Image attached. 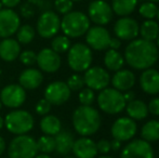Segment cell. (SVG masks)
Returning <instances> with one entry per match:
<instances>
[{"label": "cell", "instance_id": "1", "mask_svg": "<svg viewBox=\"0 0 159 158\" xmlns=\"http://www.w3.org/2000/svg\"><path fill=\"white\" fill-rule=\"evenodd\" d=\"M125 62L132 68L144 70L155 65L159 57V50L153 41L142 38L133 39L125 49Z\"/></svg>", "mask_w": 159, "mask_h": 158}, {"label": "cell", "instance_id": "2", "mask_svg": "<svg viewBox=\"0 0 159 158\" xmlns=\"http://www.w3.org/2000/svg\"><path fill=\"white\" fill-rule=\"evenodd\" d=\"M75 131L81 137H90L98 131L102 124L101 115L92 106L80 105L73 113L71 117Z\"/></svg>", "mask_w": 159, "mask_h": 158}, {"label": "cell", "instance_id": "3", "mask_svg": "<svg viewBox=\"0 0 159 158\" xmlns=\"http://www.w3.org/2000/svg\"><path fill=\"white\" fill-rule=\"evenodd\" d=\"M88 15L81 11H70L61 20V29L68 38H79L86 35L90 28Z\"/></svg>", "mask_w": 159, "mask_h": 158}, {"label": "cell", "instance_id": "4", "mask_svg": "<svg viewBox=\"0 0 159 158\" xmlns=\"http://www.w3.org/2000/svg\"><path fill=\"white\" fill-rule=\"evenodd\" d=\"M4 127L10 133L14 135L27 134L33 130L35 119L30 112L25 110H15L11 111L4 117Z\"/></svg>", "mask_w": 159, "mask_h": 158}, {"label": "cell", "instance_id": "5", "mask_svg": "<svg viewBox=\"0 0 159 158\" xmlns=\"http://www.w3.org/2000/svg\"><path fill=\"white\" fill-rule=\"evenodd\" d=\"M93 54L91 48L86 43L77 42L67 51V64L76 73L86 72L91 66Z\"/></svg>", "mask_w": 159, "mask_h": 158}, {"label": "cell", "instance_id": "6", "mask_svg": "<svg viewBox=\"0 0 159 158\" xmlns=\"http://www.w3.org/2000/svg\"><path fill=\"white\" fill-rule=\"evenodd\" d=\"M96 101L100 110L109 115L119 114L127 105L122 92L116 90L115 88H105L101 90Z\"/></svg>", "mask_w": 159, "mask_h": 158}, {"label": "cell", "instance_id": "7", "mask_svg": "<svg viewBox=\"0 0 159 158\" xmlns=\"http://www.w3.org/2000/svg\"><path fill=\"white\" fill-rule=\"evenodd\" d=\"M38 153L37 141L28 134L15 135L8 146L9 158H35Z\"/></svg>", "mask_w": 159, "mask_h": 158}, {"label": "cell", "instance_id": "8", "mask_svg": "<svg viewBox=\"0 0 159 158\" xmlns=\"http://www.w3.org/2000/svg\"><path fill=\"white\" fill-rule=\"evenodd\" d=\"M37 33L41 38L50 39L57 36L61 29V17L52 10H46L40 14L37 21Z\"/></svg>", "mask_w": 159, "mask_h": 158}, {"label": "cell", "instance_id": "9", "mask_svg": "<svg viewBox=\"0 0 159 158\" xmlns=\"http://www.w3.org/2000/svg\"><path fill=\"white\" fill-rule=\"evenodd\" d=\"M0 101L6 107L19 108L26 101V90L19 84H11L0 91Z\"/></svg>", "mask_w": 159, "mask_h": 158}, {"label": "cell", "instance_id": "10", "mask_svg": "<svg viewBox=\"0 0 159 158\" xmlns=\"http://www.w3.org/2000/svg\"><path fill=\"white\" fill-rule=\"evenodd\" d=\"M111 7L105 0H93L88 7V17L95 25L104 26L113 20Z\"/></svg>", "mask_w": 159, "mask_h": 158}, {"label": "cell", "instance_id": "11", "mask_svg": "<svg viewBox=\"0 0 159 158\" xmlns=\"http://www.w3.org/2000/svg\"><path fill=\"white\" fill-rule=\"evenodd\" d=\"M71 94L70 89L68 88L66 82L61 80H55L52 81L44 89V99L48 100L51 105H62L66 103L69 100Z\"/></svg>", "mask_w": 159, "mask_h": 158}, {"label": "cell", "instance_id": "12", "mask_svg": "<svg viewBox=\"0 0 159 158\" xmlns=\"http://www.w3.org/2000/svg\"><path fill=\"white\" fill-rule=\"evenodd\" d=\"M84 84L93 91H101L108 87L111 82V76L109 73L101 66H90L84 72Z\"/></svg>", "mask_w": 159, "mask_h": 158}, {"label": "cell", "instance_id": "13", "mask_svg": "<svg viewBox=\"0 0 159 158\" xmlns=\"http://www.w3.org/2000/svg\"><path fill=\"white\" fill-rule=\"evenodd\" d=\"M21 26V17L13 9L4 8L0 10V38H9L16 34Z\"/></svg>", "mask_w": 159, "mask_h": 158}, {"label": "cell", "instance_id": "14", "mask_svg": "<svg viewBox=\"0 0 159 158\" xmlns=\"http://www.w3.org/2000/svg\"><path fill=\"white\" fill-rule=\"evenodd\" d=\"M136 131H138V126L135 124V120L130 117H120L116 119L111 129L113 138L120 142L132 140Z\"/></svg>", "mask_w": 159, "mask_h": 158}, {"label": "cell", "instance_id": "15", "mask_svg": "<svg viewBox=\"0 0 159 158\" xmlns=\"http://www.w3.org/2000/svg\"><path fill=\"white\" fill-rule=\"evenodd\" d=\"M120 158H155V154L151 143L143 139H135L125 146Z\"/></svg>", "mask_w": 159, "mask_h": 158}, {"label": "cell", "instance_id": "16", "mask_svg": "<svg viewBox=\"0 0 159 158\" xmlns=\"http://www.w3.org/2000/svg\"><path fill=\"white\" fill-rule=\"evenodd\" d=\"M36 63L41 72L52 74L60 70L62 65V59L61 55L51 48H43L37 53Z\"/></svg>", "mask_w": 159, "mask_h": 158}, {"label": "cell", "instance_id": "17", "mask_svg": "<svg viewBox=\"0 0 159 158\" xmlns=\"http://www.w3.org/2000/svg\"><path fill=\"white\" fill-rule=\"evenodd\" d=\"M111 38V34L104 26H93L89 28L88 32L86 33L87 44L95 51H103L108 49Z\"/></svg>", "mask_w": 159, "mask_h": 158}, {"label": "cell", "instance_id": "18", "mask_svg": "<svg viewBox=\"0 0 159 158\" xmlns=\"http://www.w3.org/2000/svg\"><path fill=\"white\" fill-rule=\"evenodd\" d=\"M140 25L134 19L130 16H121L114 25L115 36L120 40L131 41L139 36Z\"/></svg>", "mask_w": 159, "mask_h": 158}, {"label": "cell", "instance_id": "19", "mask_svg": "<svg viewBox=\"0 0 159 158\" xmlns=\"http://www.w3.org/2000/svg\"><path fill=\"white\" fill-rule=\"evenodd\" d=\"M71 152L76 158H95L98 155L96 143L89 137H81L75 140Z\"/></svg>", "mask_w": 159, "mask_h": 158}, {"label": "cell", "instance_id": "20", "mask_svg": "<svg viewBox=\"0 0 159 158\" xmlns=\"http://www.w3.org/2000/svg\"><path fill=\"white\" fill-rule=\"evenodd\" d=\"M43 82V74L40 70L27 67L20 74L19 84L25 90H35L39 88Z\"/></svg>", "mask_w": 159, "mask_h": 158}, {"label": "cell", "instance_id": "21", "mask_svg": "<svg viewBox=\"0 0 159 158\" xmlns=\"http://www.w3.org/2000/svg\"><path fill=\"white\" fill-rule=\"evenodd\" d=\"M141 89L147 94H158L159 93V72L154 68L144 70L140 76Z\"/></svg>", "mask_w": 159, "mask_h": 158}, {"label": "cell", "instance_id": "22", "mask_svg": "<svg viewBox=\"0 0 159 158\" xmlns=\"http://www.w3.org/2000/svg\"><path fill=\"white\" fill-rule=\"evenodd\" d=\"M111 82L116 90L120 92H126L131 90L135 84V75L130 70H119L114 74Z\"/></svg>", "mask_w": 159, "mask_h": 158}, {"label": "cell", "instance_id": "23", "mask_svg": "<svg viewBox=\"0 0 159 158\" xmlns=\"http://www.w3.org/2000/svg\"><path fill=\"white\" fill-rule=\"evenodd\" d=\"M21 44L14 38H3L0 41V59L4 62H13L19 59Z\"/></svg>", "mask_w": 159, "mask_h": 158}, {"label": "cell", "instance_id": "24", "mask_svg": "<svg viewBox=\"0 0 159 158\" xmlns=\"http://www.w3.org/2000/svg\"><path fill=\"white\" fill-rule=\"evenodd\" d=\"M55 152L61 156H66L71 152L74 142V135L67 130H61L57 135H54Z\"/></svg>", "mask_w": 159, "mask_h": 158}, {"label": "cell", "instance_id": "25", "mask_svg": "<svg viewBox=\"0 0 159 158\" xmlns=\"http://www.w3.org/2000/svg\"><path fill=\"white\" fill-rule=\"evenodd\" d=\"M40 130L46 135L54 137L62 130V122L54 115H44L40 120Z\"/></svg>", "mask_w": 159, "mask_h": 158}, {"label": "cell", "instance_id": "26", "mask_svg": "<svg viewBox=\"0 0 159 158\" xmlns=\"http://www.w3.org/2000/svg\"><path fill=\"white\" fill-rule=\"evenodd\" d=\"M127 114L133 120H143L148 115V107L141 100H132L126 105Z\"/></svg>", "mask_w": 159, "mask_h": 158}, {"label": "cell", "instance_id": "27", "mask_svg": "<svg viewBox=\"0 0 159 158\" xmlns=\"http://www.w3.org/2000/svg\"><path fill=\"white\" fill-rule=\"evenodd\" d=\"M104 64L108 70L117 72L125 65V57L118 50L109 49L104 55Z\"/></svg>", "mask_w": 159, "mask_h": 158}, {"label": "cell", "instance_id": "28", "mask_svg": "<svg viewBox=\"0 0 159 158\" xmlns=\"http://www.w3.org/2000/svg\"><path fill=\"white\" fill-rule=\"evenodd\" d=\"M139 0H111V10L118 16H128L138 6Z\"/></svg>", "mask_w": 159, "mask_h": 158}, {"label": "cell", "instance_id": "29", "mask_svg": "<svg viewBox=\"0 0 159 158\" xmlns=\"http://www.w3.org/2000/svg\"><path fill=\"white\" fill-rule=\"evenodd\" d=\"M139 35L147 41H155L159 35V24L154 20H146L140 25Z\"/></svg>", "mask_w": 159, "mask_h": 158}, {"label": "cell", "instance_id": "30", "mask_svg": "<svg viewBox=\"0 0 159 158\" xmlns=\"http://www.w3.org/2000/svg\"><path fill=\"white\" fill-rule=\"evenodd\" d=\"M141 137L148 143L159 141V120L152 119L147 121L142 127Z\"/></svg>", "mask_w": 159, "mask_h": 158}, {"label": "cell", "instance_id": "31", "mask_svg": "<svg viewBox=\"0 0 159 158\" xmlns=\"http://www.w3.org/2000/svg\"><path fill=\"white\" fill-rule=\"evenodd\" d=\"M36 30L30 24H24L19 27L16 32V40L20 44H30L35 39Z\"/></svg>", "mask_w": 159, "mask_h": 158}, {"label": "cell", "instance_id": "32", "mask_svg": "<svg viewBox=\"0 0 159 158\" xmlns=\"http://www.w3.org/2000/svg\"><path fill=\"white\" fill-rule=\"evenodd\" d=\"M70 39L65 35H57L54 36L51 41V49L53 51H55L57 53L61 54V53H65L68 51V49L70 48Z\"/></svg>", "mask_w": 159, "mask_h": 158}, {"label": "cell", "instance_id": "33", "mask_svg": "<svg viewBox=\"0 0 159 158\" xmlns=\"http://www.w3.org/2000/svg\"><path fill=\"white\" fill-rule=\"evenodd\" d=\"M37 148L39 153L43 154H51L55 151V141L54 137L51 135H41L37 141Z\"/></svg>", "mask_w": 159, "mask_h": 158}, {"label": "cell", "instance_id": "34", "mask_svg": "<svg viewBox=\"0 0 159 158\" xmlns=\"http://www.w3.org/2000/svg\"><path fill=\"white\" fill-rule=\"evenodd\" d=\"M158 7L154 2H143L139 8V13L145 20H154L157 16Z\"/></svg>", "mask_w": 159, "mask_h": 158}, {"label": "cell", "instance_id": "35", "mask_svg": "<svg viewBox=\"0 0 159 158\" xmlns=\"http://www.w3.org/2000/svg\"><path fill=\"white\" fill-rule=\"evenodd\" d=\"M78 99H79V102L81 105H87L90 106L94 103L95 101V94L94 91L90 88H82L79 92V95H78Z\"/></svg>", "mask_w": 159, "mask_h": 158}, {"label": "cell", "instance_id": "36", "mask_svg": "<svg viewBox=\"0 0 159 158\" xmlns=\"http://www.w3.org/2000/svg\"><path fill=\"white\" fill-rule=\"evenodd\" d=\"M19 59L23 65L27 66V67H30L34 64H36V61H37V53L34 52L33 50H25L20 53Z\"/></svg>", "mask_w": 159, "mask_h": 158}, {"label": "cell", "instance_id": "37", "mask_svg": "<svg viewBox=\"0 0 159 158\" xmlns=\"http://www.w3.org/2000/svg\"><path fill=\"white\" fill-rule=\"evenodd\" d=\"M53 6L59 14L65 15L70 11H73L74 2L71 0H54Z\"/></svg>", "mask_w": 159, "mask_h": 158}, {"label": "cell", "instance_id": "38", "mask_svg": "<svg viewBox=\"0 0 159 158\" xmlns=\"http://www.w3.org/2000/svg\"><path fill=\"white\" fill-rule=\"evenodd\" d=\"M66 84L68 86V88L70 89V91H79L84 86V77H81L78 74H74L70 77H68Z\"/></svg>", "mask_w": 159, "mask_h": 158}, {"label": "cell", "instance_id": "39", "mask_svg": "<svg viewBox=\"0 0 159 158\" xmlns=\"http://www.w3.org/2000/svg\"><path fill=\"white\" fill-rule=\"evenodd\" d=\"M51 107H52L51 103L43 97L37 102V104L35 105V111L39 116H44V115H48L50 113Z\"/></svg>", "mask_w": 159, "mask_h": 158}, {"label": "cell", "instance_id": "40", "mask_svg": "<svg viewBox=\"0 0 159 158\" xmlns=\"http://www.w3.org/2000/svg\"><path fill=\"white\" fill-rule=\"evenodd\" d=\"M36 13V7L33 3H30V1H27L26 3H24L21 7V14L23 15L25 19H32Z\"/></svg>", "mask_w": 159, "mask_h": 158}, {"label": "cell", "instance_id": "41", "mask_svg": "<svg viewBox=\"0 0 159 158\" xmlns=\"http://www.w3.org/2000/svg\"><path fill=\"white\" fill-rule=\"evenodd\" d=\"M96 148H98V153H101L103 155H106L111 152V142L106 139H101L100 141L96 143Z\"/></svg>", "mask_w": 159, "mask_h": 158}, {"label": "cell", "instance_id": "42", "mask_svg": "<svg viewBox=\"0 0 159 158\" xmlns=\"http://www.w3.org/2000/svg\"><path fill=\"white\" fill-rule=\"evenodd\" d=\"M147 107H148V113L155 115V116H159V97L152 99Z\"/></svg>", "mask_w": 159, "mask_h": 158}, {"label": "cell", "instance_id": "43", "mask_svg": "<svg viewBox=\"0 0 159 158\" xmlns=\"http://www.w3.org/2000/svg\"><path fill=\"white\" fill-rule=\"evenodd\" d=\"M2 3V6L6 7V8L9 9H13L15 7H17L20 3H21L22 0H0Z\"/></svg>", "mask_w": 159, "mask_h": 158}, {"label": "cell", "instance_id": "44", "mask_svg": "<svg viewBox=\"0 0 159 158\" xmlns=\"http://www.w3.org/2000/svg\"><path fill=\"white\" fill-rule=\"evenodd\" d=\"M121 47V40L118 39L117 37L115 38H111V41H109V49H114V50H118V49Z\"/></svg>", "mask_w": 159, "mask_h": 158}, {"label": "cell", "instance_id": "45", "mask_svg": "<svg viewBox=\"0 0 159 158\" xmlns=\"http://www.w3.org/2000/svg\"><path fill=\"white\" fill-rule=\"evenodd\" d=\"M28 1L39 9H43V7H50V4L46 0H28Z\"/></svg>", "mask_w": 159, "mask_h": 158}, {"label": "cell", "instance_id": "46", "mask_svg": "<svg viewBox=\"0 0 159 158\" xmlns=\"http://www.w3.org/2000/svg\"><path fill=\"white\" fill-rule=\"evenodd\" d=\"M121 147V142L118 141V140L114 139L113 141H111V150L114 151V152H117V151L120 150Z\"/></svg>", "mask_w": 159, "mask_h": 158}, {"label": "cell", "instance_id": "47", "mask_svg": "<svg viewBox=\"0 0 159 158\" xmlns=\"http://www.w3.org/2000/svg\"><path fill=\"white\" fill-rule=\"evenodd\" d=\"M122 94H124V97H125V100H126L127 103H128V102H131L132 100L135 99V93H134L133 91L128 90L125 93H122Z\"/></svg>", "mask_w": 159, "mask_h": 158}, {"label": "cell", "instance_id": "48", "mask_svg": "<svg viewBox=\"0 0 159 158\" xmlns=\"http://www.w3.org/2000/svg\"><path fill=\"white\" fill-rule=\"evenodd\" d=\"M7 150V143H6V140L3 139V138L0 135V157H1V155L3 154L4 152H6Z\"/></svg>", "mask_w": 159, "mask_h": 158}, {"label": "cell", "instance_id": "49", "mask_svg": "<svg viewBox=\"0 0 159 158\" xmlns=\"http://www.w3.org/2000/svg\"><path fill=\"white\" fill-rule=\"evenodd\" d=\"M35 158H52L49 154H43V153H40V154H37L35 156Z\"/></svg>", "mask_w": 159, "mask_h": 158}, {"label": "cell", "instance_id": "50", "mask_svg": "<svg viewBox=\"0 0 159 158\" xmlns=\"http://www.w3.org/2000/svg\"><path fill=\"white\" fill-rule=\"evenodd\" d=\"M3 127H4V119L2 118L1 116H0V130H1Z\"/></svg>", "mask_w": 159, "mask_h": 158}, {"label": "cell", "instance_id": "51", "mask_svg": "<svg viewBox=\"0 0 159 158\" xmlns=\"http://www.w3.org/2000/svg\"><path fill=\"white\" fill-rule=\"evenodd\" d=\"M141 1H143V2H154V3H157V2H159V0H141Z\"/></svg>", "mask_w": 159, "mask_h": 158}, {"label": "cell", "instance_id": "52", "mask_svg": "<svg viewBox=\"0 0 159 158\" xmlns=\"http://www.w3.org/2000/svg\"><path fill=\"white\" fill-rule=\"evenodd\" d=\"M98 158H114V157H111V156H106V155H103V156H101V157H98Z\"/></svg>", "mask_w": 159, "mask_h": 158}, {"label": "cell", "instance_id": "53", "mask_svg": "<svg viewBox=\"0 0 159 158\" xmlns=\"http://www.w3.org/2000/svg\"><path fill=\"white\" fill-rule=\"evenodd\" d=\"M156 40H157V44H156V46H157V48L159 49V35H158V37H157V39H156Z\"/></svg>", "mask_w": 159, "mask_h": 158}, {"label": "cell", "instance_id": "54", "mask_svg": "<svg viewBox=\"0 0 159 158\" xmlns=\"http://www.w3.org/2000/svg\"><path fill=\"white\" fill-rule=\"evenodd\" d=\"M158 19V21H159V7H158V12H157V16H156Z\"/></svg>", "mask_w": 159, "mask_h": 158}, {"label": "cell", "instance_id": "55", "mask_svg": "<svg viewBox=\"0 0 159 158\" xmlns=\"http://www.w3.org/2000/svg\"><path fill=\"white\" fill-rule=\"evenodd\" d=\"M73 2H78V1H81V0H71Z\"/></svg>", "mask_w": 159, "mask_h": 158}, {"label": "cell", "instance_id": "56", "mask_svg": "<svg viewBox=\"0 0 159 158\" xmlns=\"http://www.w3.org/2000/svg\"><path fill=\"white\" fill-rule=\"evenodd\" d=\"M2 7H3V6H2V3H1V1H0V10H1V9H2Z\"/></svg>", "mask_w": 159, "mask_h": 158}, {"label": "cell", "instance_id": "57", "mask_svg": "<svg viewBox=\"0 0 159 158\" xmlns=\"http://www.w3.org/2000/svg\"><path fill=\"white\" fill-rule=\"evenodd\" d=\"M1 107H2V103H1V101H0V110H1Z\"/></svg>", "mask_w": 159, "mask_h": 158}, {"label": "cell", "instance_id": "58", "mask_svg": "<svg viewBox=\"0 0 159 158\" xmlns=\"http://www.w3.org/2000/svg\"><path fill=\"white\" fill-rule=\"evenodd\" d=\"M64 158H76V157H64Z\"/></svg>", "mask_w": 159, "mask_h": 158}, {"label": "cell", "instance_id": "59", "mask_svg": "<svg viewBox=\"0 0 159 158\" xmlns=\"http://www.w3.org/2000/svg\"><path fill=\"white\" fill-rule=\"evenodd\" d=\"M105 1H106V0H105Z\"/></svg>", "mask_w": 159, "mask_h": 158}]
</instances>
